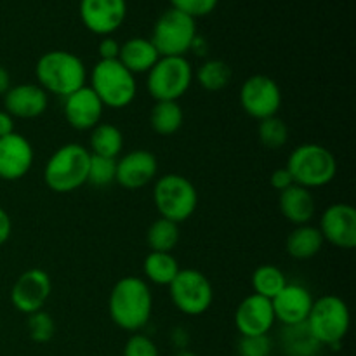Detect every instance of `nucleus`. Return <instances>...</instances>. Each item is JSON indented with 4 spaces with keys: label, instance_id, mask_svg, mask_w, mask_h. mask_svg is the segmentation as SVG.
Returning a JSON list of instances; mask_svg holds the SVG:
<instances>
[{
    "label": "nucleus",
    "instance_id": "1",
    "mask_svg": "<svg viewBox=\"0 0 356 356\" xmlns=\"http://www.w3.org/2000/svg\"><path fill=\"white\" fill-rule=\"evenodd\" d=\"M153 312V296L146 280L124 277L113 285L108 299L111 322L122 330L138 332L148 325Z\"/></svg>",
    "mask_w": 356,
    "mask_h": 356
},
{
    "label": "nucleus",
    "instance_id": "2",
    "mask_svg": "<svg viewBox=\"0 0 356 356\" xmlns=\"http://www.w3.org/2000/svg\"><path fill=\"white\" fill-rule=\"evenodd\" d=\"M38 86L47 94L66 97L82 89L87 82V70L82 59L70 51H49L35 65Z\"/></svg>",
    "mask_w": 356,
    "mask_h": 356
},
{
    "label": "nucleus",
    "instance_id": "3",
    "mask_svg": "<svg viewBox=\"0 0 356 356\" xmlns=\"http://www.w3.org/2000/svg\"><path fill=\"white\" fill-rule=\"evenodd\" d=\"M90 152L82 145L68 143L52 153L44 167V183L54 193H72L87 183Z\"/></svg>",
    "mask_w": 356,
    "mask_h": 356
},
{
    "label": "nucleus",
    "instance_id": "4",
    "mask_svg": "<svg viewBox=\"0 0 356 356\" xmlns=\"http://www.w3.org/2000/svg\"><path fill=\"white\" fill-rule=\"evenodd\" d=\"M287 170L294 184L302 188H322L332 183L337 172L336 156L329 148L316 143H306L292 149L287 160Z\"/></svg>",
    "mask_w": 356,
    "mask_h": 356
},
{
    "label": "nucleus",
    "instance_id": "5",
    "mask_svg": "<svg viewBox=\"0 0 356 356\" xmlns=\"http://www.w3.org/2000/svg\"><path fill=\"white\" fill-rule=\"evenodd\" d=\"M89 87L96 92L104 108L113 110L129 106L138 92L136 75H132L118 59H99L90 73Z\"/></svg>",
    "mask_w": 356,
    "mask_h": 356
},
{
    "label": "nucleus",
    "instance_id": "6",
    "mask_svg": "<svg viewBox=\"0 0 356 356\" xmlns=\"http://www.w3.org/2000/svg\"><path fill=\"white\" fill-rule=\"evenodd\" d=\"M153 204L160 218L181 225L195 214L198 193L195 184L181 174H163L153 186Z\"/></svg>",
    "mask_w": 356,
    "mask_h": 356
},
{
    "label": "nucleus",
    "instance_id": "7",
    "mask_svg": "<svg viewBox=\"0 0 356 356\" xmlns=\"http://www.w3.org/2000/svg\"><path fill=\"white\" fill-rule=\"evenodd\" d=\"M350 308L339 296L315 299L306 325L322 346H339L350 332Z\"/></svg>",
    "mask_w": 356,
    "mask_h": 356
},
{
    "label": "nucleus",
    "instance_id": "8",
    "mask_svg": "<svg viewBox=\"0 0 356 356\" xmlns=\"http://www.w3.org/2000/svg\"><path fill=\"white\" fill-rule=\"evenodd\" d=\"M193 82V68L186 56H162L148 72L149 96L155 101H179Z\"/></svg>",
    "mask_w": 356,
    "mask_h": 356
},
{
    "label": "nucleus",
    "instance_id": "9",
    "mask_svg": "<svg viewBox=\"0 0 356 356\" xmlns=\"http://www.w3.org/2000/svg\"><path fill=\"white\" fill-rule=\"evenodd\" d=\"M197 23L193 17L170 7L156 19L149 40L162 56H186L197 38Z\"/></svg>",
    "mask_w": 356,
    "mask_h": 356
},
{
    "label": "nucleus",
    "instance_id": "10",
    "mask_svg": "<svg viewBox=\"0 0 356 356\" xmlns=\"http://www.w3.org/2000/svg\"><path fill=\"white\" fill-rule=\"evenodd\" d=\"M172 305L188 316H200L212 306L214 289L209 278L198 270H179L169 285Z\"/></svg>",
    "mask_w": 356,
    "mask_h": 356
},
{
    "label": "nucleus",
    "instance_id": "11",
    "mask_svg": "<svg viewBox=\"0 0 356 356\" xmlns=\"http://www.w3.org/2000/svg\"><path fill=\"white\" fill-rule=\"evenodd\" d=\"M240 106L249 117L264 120L275 117L282 106L280 86L268 75H252L242 83L238 92Z\"/></svg>",
    "mask_w": 356,
    "mask_h": 356
},
{
    "label": "nucleus",
    "instance_id": "12",
    "mask_svg": "<svg viewBox=\"0 0 356 356\" xmlns=\"http://www.w3.org/2000/svg\"><path fill=\"white\" fill-rule=\"evenodd\" d=\"M52 292V282L47 271L31 268L17 277L10 289V302L23 315H31L44 309Z\"/></svg>",
    "mask_w": 356,
    "mask_h": 356
},
{
    "label": "nucleus",
    "instance_id": "13",
    "mask_svg": "<svg viewBox=\"0 0 356 356\" xmlns=\"http://www.w3.org/2000/svg\"><path fill=\"white\" fill-rule=\"evenodd\" d=\"M323 240L337 249L351 250L356 247V211L350 204H332L323 211L318 226Z\"/></svg>",
    "mask_w": 356,
    "mask_h": 356
},
{
    "label": "nucleus",
    "instance_id": "14",
    "mask_svg": "<svg viewBox=\"0 0 356 356\" xmlns=\"http://www.w3.org/2000/svg\"><path fill=\"white\" fill-rule=\"evenodd\" d=\"M80 19L92 33L108 37L117 31L127 16L125 0H80Z\"/></svg>",
    "mask_w": 356,
    "mask_h": 356
},
{
    "label": "nucleus",
    "instance_id": "15",
    "mask_svg": "<svg viewBox=\"0 0 356 356\" xmlns=\"http://www.w3.org/2000/svg\"><path fill=\"white\" fill-rule=\"evenodd\" d=\"M159 174V160L148 149H134L117 159V179L125 190H139L153 183Z\"/></svg>",
    "mask_w": 356,
    "mask_h": 356
},
{
    "label": "nucleus",
    "instance_id": "16",
    "mask_svg": "<svg viewBox=\"0 0 356 356\" xmlns=\"http://www.w3.org/2000/svg\"><path fill=\"white\" fill-rule=\"evenodd\" d=\"M33 146L24 136L13 134L0 138V179H23L33 165Z\"/></svg>",
    "mask_w": 356,
    "mask_h": 356
},
{
    "label": "nucleus",
    "instance_id": "17",
    "mask_svg": "<svg viewBox=\"0 0 356 356\" xmlns=\"http://www.w3.org/2000/svg\"><path fill=\"white\" fill-rule=\"evenodd\" d=\"M275 322L271 301L257 294L247 296L235 312V327L242 337L268 336Z\"/></svg>",
    "mask_w": 356,
    "mask_h": 356
},
{
    "label": "nucleus",
    "instance_id": "18",
    "mask_svg": "<svg viewBox=\"0 0 356 356\" xmlns=\"http://www.w3.org/2000/svg\"><path fill=\"white\" fill-rule=\"evenodd\" d=\"M103 110V103L89 86H83L82 89L66 96L63 104L66 122L76 131H92L97 124H101Z\"/></svg>",
    "mask_w": 356,
    "mask_h": 356
},
{
    "label": "nucleus",
    "instance_id": "19",
    "mask_svg": "<svg viewBox=\"0 0 356 356\" xmlns=\"http://www.w3.org/2000/svg\"><path fill=\"white\" fill-rule=\"evenodd\" d=\"M315 302L312 292L299 284H287L278 296L271 299L275 320L287 325H298L308 320L312 306Z\"/></svg>",
    "mask_w": 356,
    "mask_h": 356
},
{
    "label": "nucleus",
    "instance_id": "20",
    "mask_svg": "<svg viewBox=\"0 0 356 356\" xmlns=\"http://www.w3.org/2000/svg\"><path fill=\"white\" fill-rule=\"evenodd\" d=\"M49 106V94L38 83L10 86L3 94V110L13 118H37L45 113Z\"/></svg>",
    "mask_w": 356,
    "mask_h": 356
},
{
    "label": "nucleus",
    "instance_id": "21",
    "mask_svg": "<svg viewBox=\"0 0 356 356\" xmlns=\"http://www.w3.org/2000/svg\"><path fill=\"white\" fill-rule=\"evenodd\" d=\"M278 207H280L282 216L289 222H292L294 226H302L309 225L312 219L315 218L316 200L312 190L299 186V184H292L287 190L280 191Z\"/></svg>",
    "mask_w": 356,
    "mask_h": 356
},
{
    "label": "nucleus",
    "instance_id": "22",
    "mask_svg": "<svg viewBox=\"0 0 356 356\" xmlns=\"http://www.w3.org/2000/svg\"><path fill=\"white\" fill-rule=\"evenodd\" d=\"M160 59L159 51L155 49L153 42L149 38L134 37L120 44V54L118 61L132 73H148L155 66V63Z\"/></svg>",
    "mask_w": 356,
    "mask_h": 356
},
{
    "label": "nucleus",
    "instance_id": "23",
    "mask_svg": "<svg viewBox=\"0 0 356 356\" xmlns=\"http://www.w3.org/2000/svg\"><path fill=\"white\" fill-rule=\"evenodd\" d=\"M323 243H325V240H323L322 233L316 226L302 225L296 226L289 233L287 240H285V250L294 259L306 261L315 257L322 250Z\"/></svg>",
    "mask_w": 356,
    "mask_h": 356
},
{
    "label": "nucleus",
    "instance_id": "24",
    "mask_svg": "<svg viewBox=\"0 0 356 356\" xmlns=\"http://www.w3.org/2000/svg\"><path fill=\"white\" fill-rule=\"evenodd\" d=\"M280 346L287 356H316L323 348L315 339L306 322L284 327L280 334Z\"/></svg>",
    "mask_w": 356,
    "mask_h": 356
},
{
    "label": "nucleus",
    "instance_id": "25",
    "mask_svg": "<svg viewBox=\"0 0 356 356\" xmlns=\"http://www.w3.org/2000/svg\"><path fill=\"white\" fill-rule=\"evenodd\" d=\"M89 152L92 155L106 156V159H117L124 148V134L120 129L108 122H101L90 131Z\"/></svg>",
    "mask_w": 356,
    "mask_h": 356
},
{
    "label": "nucleus",
    "instance_id": "26",
    "mask_svg": "<svg viewBox=\"0 0 356 356\" xmlns=\"http://www.w3.org/2000/svg\"><path fill=\"white\" fill-rule=\"evenodd\" d=\"M149 124L159 136H174L184 124L183 108L177 101H156L149 113Z\"/></svg>",
    "mask_w": 356,
    "mask_h": 356
},
{
    "label": "nucleus",
    "instance_id": "27",
    "mask_svg": "<svg viewBox=\"0 0 356 356\" xmlns=\"http://www.w3.org/2000/svg\"><path fill=\"white\" fill-rule=\"evenodd\" d=\"M179 263L172 252H152L143 261V273L152 284L169 287L176 275L179 273Z\"/></svg>",
    "mask_w": 356,
    "mask_h": 356
},
{
    "label": "nucleus",
    "instance_id": "28",
    "mask_svg": "<svg viewBox=\"0 0 356 356\" xmlns=\"http://www.w3.org/2000/svg\"><path fill=\"white\" fill-rule=\"evenodd\" d=\"M179 225L169 219L159 218L146 232V243L152 252H172L179 243Z\"/></svg>",
    "mask_w": 356,
    "mask_h": 356
},
{
    "label": "nucleus",
    "instance_id": "29",
    "mask_svg": "<svg viewBox=\"0 0 356 356\" xmlns=\"http://www.w3.org/2000/svg\"><path fill=\"white\" fill-rule=\"evenodd\" d=\"M287 284L289 282L284 271L273 264H263V266L256 268V271L252 273V294L266 298L270 301L275 296H278V292Z\"/></svg>",
    "mask_w": 356,
    "mask_h": 356
},
{
    "label": "nucleus",
    "instance_id": "30",
    "mask_svg": "<svg viewBox=\"0 0 356 356\" xmlns=\"http://www.w3.org/2000/svg\"><path fill=\"white\" fill-rule=\"evenodd\" d=\"M195 76H197V82L200 83V87H204L205 90L218 92V90H222L228 86L233 72L232 66L222 61V59H209L204 65L198 66Z\"/></svg>",
    "mask_w": 356,
    "mask_h": 356
},
{
    "label": "nucleus",
    "instance_id": "31",
    "mask_svg": "<svg viewBox=\"0 0 356 356\" xmlns=\"http://www.w3.org/2000/svg\"><path fill=\"white\" fill-rule=\"evenodd\" d=\"M257 136L268 149H280L289 141V127L278 115L259 120Z\"/></svg>",
    "mask_w": 356,
    "mask_h": 356
},
{
    "label": "nucleus",
    "instance_id": "32",
    "mask_svg": "<svg viewBox=\"0 0 356 356\" xmlns=\"http://www.w3.org/2000/svg\"><path fill=\"white\" fill-rule=\"evenodd\" d=\"M115 179H117V159H106L90 153L87 183L96 188H104L113 184Z\"/></svg>",
    "mask_w": 356,
    "mask_h": 356
},
{
    "label": "nucleus",
    "instance_id": "33",
    "mask_svg": "<svg viewBox=\"0 0 356 356\" xmlns=\"http://www.w3.org/2000/svg\"><path fill=\"white\" fill-rule=\"evenodd\" d=\"M28 334H30V339L37 344H45L54 337L56 325L54 320L49 313H45L44 309L37 313H31L28 315Z\"/></svg>",
    "mask_w": 356,
    "mask_h": 356
},
{
    "label": "nucleus",
    "instance_id": "34",
    "mask_svg": "<svg viewBox=\"0 0 356 356\" xmlns=\"http://www.w3.org/2000/svg\"><path fill=\"white\" fill-rule=\"evenodd\" d=\"M236 351L238 356H271L273 343L270 336H245L240 337Z\"/></svg>",
    "mask_w": 356,
    "mask_h": 356
},
{
    "label": "nucleus",
    "instance_id": "35",
    "mask_svg": "<svg viewBox=\"0 0 356 356\" xmlns=\"http://www.w3.org/2000/svg\"><path fill=\"white\" fill-rule=\"evenodd\" d=\"M170 6L172 9L181 10L186 16L197 19L211 14L218 7V0H170Z\"/></svg>",
    "mask_w": 356,
    "mask_h": 356
},
{
    "label": "nucleus",
    "instance_id": "36",
    "mask_svg": "<svg viewBox=\"0 0 356 356\" xmlns=\"http://www.w3.org/2000/svg\"><path fill=\"white\" fill-rule=\"evenodd\" d=\"M124 356H160V353L152 337L145 334H132L124 346Z\"/></svg>",
    "mask_w": 356,
    "mask_h": 356
},
{
    "label": "nucleus",
    "instance_id": "37",
    "mask_svg": "<svg viewBox=\"0 0 356 356\" xmlns=\"http://www.w3.org/2000/svg\"><path fill=\"white\" fill-rule=\"evenodd\" d=\"M270 184L278 191V193H280V191L291 188L292 184H294V181H292V176H291V172L287 170V167H280V169H277L271 172Z\"/></svg>",
    "mask_w": 356,
    "mask_h": 356
},
{
    "label": "nucleus",
    "instance_id": "38",
    "mask_svg": "<svg viewBox=\"0 0 356 356\" xmlns=\"http://www.w3.org/2000/svg\"><path fill=\"white\" fill-rule=\"evenodd\" d=\"M97 52H99L101 59H118V54H120V44L115 40L113 37H103V40L97 45Z\"/></svg>",
    "mask_w": 356,
    "mask_h": 356
},
{
    "label": "nucleus",
    "instance_id": "39",
    "mask_svg": "<svg viewBox=\"0 0 356 356\" xmlns=\"http://www.w3.org/2000/svg\"><path fill=\"white\" fill-rule=\"evenodd\" d=\"M10 233H13V221H10V216L7 214L6 209L0 207V247L10 238Z\"/></svg>",
    "mask_w": 356,
    "mask_h": 356
},
{
    "label": "nucleus",
    "instance_id": "40",
    "mask_svg": "<svg viewBox=\"0 0 356 356\" xmlns=\"http://www.w3.org/2000/svg\"><path fill=\"white\" fill-rule=\"evenodd\" d=\"M14 132V118L6 110H0V138L13 134Z\"/></svg>",
    "mask_w": 356,
    "mask_h": 356
},
{
    "label": "nucleus",
    "instance_id": "41",
    "mask_svg": "<svg viewBox=\"0 0 356 356\" xmlns=\"http://www.w3.org/2000/svg\"><path fill=\"white\" fill-rule=\"evenodd\" d=\"M10 89V75L2 65H0V96L7 92Z\"/></svg>",
    "mask_w": 356,
    "mask_h": 356
},
{
    "label": "nucleus",
    "instance_id": "42",
    "mask_svg": "<svg viewBox=\"0 0 356 356\" xmlns=\"http://www.w3.org/2000/svg\"><path fill=\"white\" fill-rule=\"evenodd\" d=\"M174 356H197L193 353V351H188V350H181V351H177L176 355Z\"/></svg>",
    "mask_w": 356,
    "mask_h": 356
}]
</instances>
